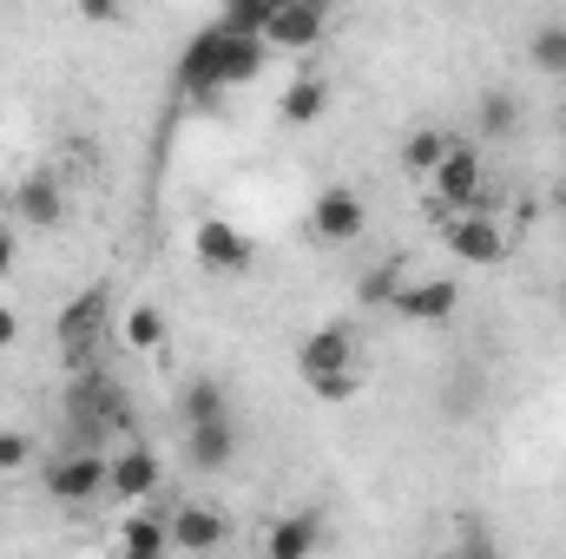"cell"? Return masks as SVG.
Segmentation results:
<instances>
[{
    "mask_svg": "<svg viewBox=\"0 0 566 559\" xmlns=\"http://www.w3.org/2000/svg\"><path fill=\"white\" fill-rule=\"evenodd\" d=\"M402 257H389V264H369V271H363V283H356V303H363V309H389V303H396V296H402Z\"/></svg>",
    "mask_w": 566,
    "mask_h": 559,
    "instance_id": "obj_18",
    "label": "cell"
},
{
    "mask_svg": "<svg viewBox=\"0 0 566 559\" xmlns=\"http://www.w3.org/2000/svg\"><path fill=\"white\" fill-rule=\"evenodd\" d=\"M527 60L541 73H566V20H547V27L527 33Z\"/></svg>",
    "mask_w": 566,
    "mask_h": 559,
    "instance_id": "obj_19",
    "label": "cell"
},
{
    "mask_svg": "<svg viewBox=\"0 0 566 559\" xmlns=\"http://www.w3.org/2000/svg\"><path fill=\"white\" fill-rule=\"evenodd\" d=\"M13 342H20V309L0 303V349H13Z\"/></svg>",
    "mask_w": 566,
    "mask_h": 559,
    "instance_id": "obj_27",
    "label": "cell"
},
{
    "mask_svg": "<svg viewBox=\"0 0 566 559\" xmlns=\"http://www.w3.org/2000/svg\"><path fill=\"white\" fill-rule=\"evenodd\" d=\"M126 342H133V349H158V342H165V316H158L151 303L126 309Z\"/></svg>",
    "mask_w": 566,
    "mask_h": 559,
    "instance_id": "obj_24",
    "label": "cell"
},
{
    "mask_svg": "<svg viewBox=\"0 0 566 559\" xmlns=\"http://www.w3.org/2000/svg\"><path fill=\"white\" fill-rule=\"evenodd\" d=\"M185 454L198 467H231L238 461V421H205V428H185Z\"/></svg>",
    "mask_w": 566,
    "mask_h": 559,
    "instance_id": "obj_15",
    "label": "cell"
},
{
    "mask_svg": "<svg viewBox=\"0 0 566 559\" xmlns=\"http://www.w3.org/2000/svg\"><path fill=\"white\" fill-rule=\"evenodd\" d=\"M13 264H20V244H13V231H7V224H0V277H7V271H13Z\"/></svg>",
    "mask_w": 566,
    "mask_h": 559,
    "instance_id": "obj_28",
    "label": "cell"
},
{
    "mask_svg": "<svg viewBox=\"0 0 566 559\" xmlns=\"http://www.w3.org/2000/svg\"><path fill=\"white\" fill-rule=\"evenodd\" d=\"M514 126H521V99H514V93H481V133L507 139Z\"/></svg>",
    "mask_w": 566,
    "mask_h": 559,
    "instance_id": "obj_22",
    "label": "cell"
},
{
    "mask_svg": "<svg viewBox=\"0 0 566 559\" xmlns=\"http://www.w3.org/2000/svg\"><path fill=\"white\" fill-rule=\"evenodd\" d=\"M428 184H434V218H441V211L468 218V204H481V191H488V165H481V151H474V145L448 139L441 165L428 171Z\"/></svg>",
    "mask_w": 566,
    "mask_h": 559,
    "instance_id": "obj_3",
    "label": "cell"
},
{
    "mask_svg": "<svg viewBox=\"0 0 566 559\" xmlns=\"http://www.w3.org/2000/svg\"><path fill=\"white\" fill-rule=\"evenodd\" d=\"M441 238H448V251H454L461 264H501V257H507V238H501V224H494L488 211L441 218Z\"/></svg>",
    "mask_w": 566,
    "mask_h": 559,
    "instance_id": "obj_9",
    "label": "cell"
},
{
    "mask_svg": "<svg viewBox=\"0 0 566 559\" xmlns=\"http://www.w3.org/2000/svg\"><path fill=\"white\" fill-rule=\"evenodd\" d=\"M323 106H329V80H323V73L290 80V86H283V99H277L283 126H316V119H323Z\"/></svg>",
    "mask_w": 566,
    "mask_h": 559,
    "instance_id": "obj_16",
    "label": "cell"
},
{
    "mask_svg": "<svg viewBox=\"0 0 566 559\" xmlns=\"http://www.w3.org/2000/svg\"><path fill=\"white\" fill-rule=\"evenodd\" d=\"M191 251H198V264L205 271H224V277H238V271H251V238L231 224V218H205L198 231H191Z\"/></svg>",
    "mask_w": 566,
    "mask_h": 559,
    "instance_id": "obj_7",
    "label": "cell"
},
{
    "mask_svg": "<svg viewBox=\"0 0 566 559\" xmlns=\"http://www.w3.org/2000/svg\"><path fill=\"white\" fill-rule=\"evenodd\" d=\"M13 211H20V224L53 231V224L66 218V184H60L53 171H27V178L13 184Z\"/></svg>",
    "mask_w": 566,
    "mask_h": 559,
    "instance_id": "obj_12",
    "label": "cell"
},
{
    "mask_svg": "<svg viewBox=\"0 0 566 559\" xmlns=\"http://www.w3.org/2000/svg\"><path fill=\"white\" fill-rule=\"evenodd\" d=\"M106 316H113V289H106V283H86L80 296H66V309H60V323H53L60 349H66L73 362H86V349H93V336L106 329Z\"/></svg>",
    "mask_w": 566,
    "mask_h": 559,
    "instance_id": "obj_5",
    "label": "cell"
},
{
    "mask_svg": "<svg viewBox=\"0 0 566 559\" xmlns=\"http://www.w3.org/2000/svg\"><path fill=\"white\" fill-rule=\"evenodd\" d=\"M224 540H231V520L218 507H205V500H185L165 520V547H178V553H218Z\"/></svg>",
    "mask_w": 566,
    "mask_h": 559,
    "instance_id": "obj_8",
    "label": "cell"
},
{
    "mask_svg": "<svg viewBox=\"0 0 566 559\" xmlns=\"http://www.w3.org/2000/svg\"><path fill=\"white\" fill-rule=\"evenodd\" d=\"M560 316H566V309H560Z\"/></svg>",
    "mask_w": 566,
    "mask_h": 559,
    "instance_id": "obj_30",
    "label": "cell"
},
{
    "mask_svg": "<svg viewBox=\"0 0 566 559\" xmlns=\"http://www.w3.org/2000/svg\"><path fill=\"white\" fill-rule=\"evenodd\" d=\"M231 415V395L211 382V376H191L185 389H178V421L185 428H205V421H224Z\"/></svg>",
    "mask_w": 566,
    "mask_h": 559,
    "instance_id": "obj_17",
    "label": "cell"
},
{
    "mask_svg": "<svg viewBox=\"0 0 566 559\" xmlns=\"http://www.w3.org/2000/svg\"><path fill=\"white\" fill-rule=\"evenodd\" d=\"M158 474H165V467H158V454L133 441V447H119V454H113V467H106V494H119V500H145V494L158 487Z\"/></svg>",
    "mask_w": 566,
    "mask_h": 559,
    "instance_id": "obj_13",
    "label": "cell"
},
{
    "mask_svg": "<svg viewBox=\"0 0 566 559\" xmlns=\"http://www.w3.org/2000/svg\"><path fill=\"white\" fill-rule=\"evenodd\" d=\"M119 553H171L165 547V520H151V514L119 520Z\"/></svg>",
    "mask_w": 566,
    "mask_h": 559,
    "instance_id": "obj_21",
    "label": "cell"
},
{
    "mask_svg": "<svg viewBox=\"0 0 566 559\" xmlns=\"http://www.w3.org/2000/svg\"><path fill=\"white\" fill-rule=\"evenodd\" d=\"M310 231H316L323 244H356V238L369 231V204H363L349 184H323L316 204H310Z\"/></svg>",
    "mask_w": 566,
    "mask_h": 559,
    "instance_id": "obj_6",
    "label": "cell"
},
{
    "mask_svg": "<svg viewBox=\"0 0 566 559\" xmlns=\"http://www.w3.org/2000/svg\"><path fill=\"white\" fill-rule=\"evenodd\" d=\"M271 7H277V0H231L218 27H224V33H238V40H264V27H271Z\"/></svg>",
    "mask_w": 566,
    "mask_h": 559,
    "instance_id": "obj_20",
    "label": "cell"
},
{
    "mask_svg": "<svg viewBox=\"0 0 566 559\" xmlns=\"http://www.w3.org/2000/svg\"><path fill=\"white\" fill-rule=\"evenodd\" d=\"M119 559H165V553H119Z\"/></svg>",
    "mask_w": 566,
    "mask_h": 559,
    "instance_id": "obj_29",
    "label": "cell"
},
{
    "mask_svg": "<svg viewBox=\"0 0 566 559\" xmlns=\"http://www.w3.org/2000/svg\"><path fill=\"white\" fill-rule=\"evenodd\" d=\"M296 376H303V389H310L316 402H349L356 382H363V369H356V336H349L343 323H323L316 336H303Z\"/></svg>",
    "mask_w": 566,
    "mask_h": 559,
    "instance_id": "obj_2",
    "label": "cell"
},
{
    "mask_svg": "<svg viewBox=\"0 0 566 559\" xmlns=\"http://www.w3.org/2000/svg\"><path fill=\"white\" fill-rule=\"evenodd\" d=\"M316 547H323V520L316 514H283L264 534V559H310Z\"/></svg>",
    "mask_w": 566,
    "mask_h": 559,
    "instance_id": "obj_14",
    "label": "cell"
},
{
    "mask_svg": "<svg viewBox=\"0 0 566 559\" xmlns=\"http://www.w3.org/2000/svg\"><path fill=\"white\" fill-rule=\"evenodd\" d=\"M441 559H507L501 553V540L494 534H481V527H461V540H448Z\"/></svg>",
    "mask_w": 566,
    "mask_h": 559,
    "instance_id": "obj_25",
    "label": "cell"
},
{
    "mask_svg": "<svg viewBox=\"0 0 566 559\" xmlns=\"http://www.w3.org/2000/svg\"><path fill=\"white\" fill-rule=\"evenodd\" d=\"M441 151H448V139H441V133H409V145H402V171L428 178V171L441 165Z\"/></svg>",
    "mask_w": 566,
    "mask_h": 559,
    "instance_id": "obj_23",
    "label": "cell"
},
{
    "mask_svg": "<svg viewBox=\"0 0 566 559\" xmlns=\"http://www.w3.org/2000/svg\"><path fill=\"white\" fill-rule=\"evenodd\" d=\"M27 461H33V441L20 428H0V474H20Z\"/></svg>",
    "mask_w": 566,
    "mask_h": 559,
    "instance_id": "obj_26",
    "label": "cell"
},
{
    "mask_svg": "<svg viewBox=\"0 0 566 559\" xmlns=\"http://www.w3.org/2000/svg\"><path fill=\"white\" fill-rule=\"evenodd\" d=\"M323 27H329V13H323L316 0H277V7H271V27H264V46L303 53V46L323 40Z\"/></svg>",
    "mask_w": 566,
    "mask_h": 559,
    "instance_id": "obj_10",
    "label": "cell"
},
{
    "mask_svg": "<svg viewBox=\"0 0 566 559\" xmlns=\"http://www.w3.org/2000/svg\"><path fill=\"white\" fill-rule=\"evenodd\" d=\"M264 60H271L264 40H238V33H224V27L211 20V27L178 53V86H185L191 99H211V93L251 86V80L264 73Z\"/></svg>",
    "mask_w": 566,
    "mask_h": 559,
    "instance_id": "obj_1",
    "label": "cell"
},
{
    "mask_svg": "<svg viewBox=\"0 0 566 559\" xmlns=\"http://www.w3.org/2000/svg\"><path fill=\"white\" fill-rule=\"evenodd\" d=\"M454 303H461V289H454L448 277H422V283H402V296L389 303V316L434 329V323H448V316H454Z\"/></svg>",
    "mask_w": 566,
    "mask_h": 559,
    "instance_id": "obj_11",
    "label": "cell"
},
{
    "mask_svg": "<svg viewBox=\"0 0 566 559\" xmlns=\"http://www.w3.org/2000/svg\"><path fill=\"white\" fill-rule=\"evenodd\" d=\"M106 467H113V461H106L99 447H66L60 461H46L40 481H46V494H53L60 507H86L93 494H106Z\"/></svg>",
    "mask_w": 566,
    "mask_h": 559,
    "instance_id": "obj_4",
    "label": "cell"
}]
</instances>
